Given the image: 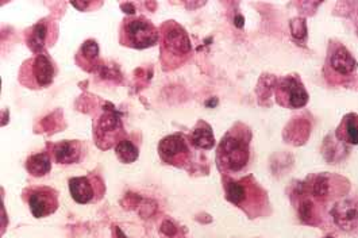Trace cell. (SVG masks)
<instances>
[{
  "label": "cell",
  "mask_w": 358,
  "mask_h": 238,
  "mask_svg": "<svg viewBox=\"0 0 358 238\" xmlns=\"http://www.w3.org/2000/svg\"><path fill=\"white\" fill-rule=\"evenodd\" d=\"M50 159L46 153H37L34 156H31L26 162V168L27 171L33 175V176H43L50 171Z\"/></svg>",
  "instance_id": "cell-14"
},
{
  "label": "cell",
  "mask_w": 358,
  "mask_h": 238,
  "mask_svg": "<svg viewBox=\"0 0 358 238\" xmlns=\"http://www.w3.org/2000/svg\"><path fill=\"white\" fill-rule=\"evenodd\" d=\"M49 30L50 29L46 20H41L40 23L33 27V34L29 42L34 50H40L45 46V43L49 40Z\"/></svg>",
  "instance_id": "cell-15"
},
{
  "label": "cell",
  "mask_w": 358,
  "mask_h": 238,
  "mask_svg": "<svg viewBox=\"0 0 358 238\" xmlns=\"http://www.w3.org/2000/svg\"><path fill=\"white\" fill-rule=\"evenodd\" d=\"M99 55V46L95 41H85L79 52L80 62H92Z\"/></svg>",
  "instance_id": "cell-18"
},
{
  "label": "cell",
  "mask_w": 358,
  "mask_h": 238,
  "mask_svg": "<svg viewBox=\"0 0 358 238\" xmlns=\"http://www.w3.org/2000/svg\"><path fill=\"white\" fill-rule=\"evenodd\" d=\"M338 137L341 141L357 145L358 144V115L349 114L346 115L342 123L339 125Z\"/></svg>",
  "instance_id": "cell-12"
},
{
  "label": "cell",
  "mask_w": 358,
  "mask_h": 238,
  "mask_svg": "<svg viewBox=\"0 0 358 238\" xmlns=\"http://www.w3.org/2000/svg\"><path fill=\"white\" fill-rule=\"evenodd\" d=\"M218 159L219 164L229 171L243 169L249 161V139L238 130L230 132L219 145Z\"/></svg>",
  "instance_id": "cell-1"
},
{
  "label": "cell",
  "mask_w": 358,
  "mask_h": 238,
  "mask_svg": "<svg viewBox=\"0 0 358 238\" xmlns=\"http://www.w3.org/2000/svg\"><path fill=\"white\" fill-rule=\"evenodd\" d=\"M117 156L118 159L123 162V164H130V162H134L136 160L138 159V148L131 142V141H127V139H123L120 141V144L117 145Z\"/></svg>",
  "instance_id": "cell-16"
},
{
  "label": "cell",
  "mask_w": 358,
  "mask_h": 238,
  "mask_svg": "<svg viewBox=\"0 0 358 238\" xmlns=\"http://www.w3.org/2000/svg\"><path fill=\"white\" fill-rule=\"evenodd\" d=\"M162 53L176 59H182L191 50V43L185 30L175 22L162 26Z\"/></svg>",
  "instance_id": "cell-3"
},
{
  "label": "cell",
  "mask_w": 358,
  "mask_h": 238,
  "mask_svg": "<svg viewBox=\"0 0 358 238\" xmlns=\"http://www.w3.org/2000/svg\"><path fill=\"white\" fill-rule=\"evenodd\" d=\"M30 211L36 218H43L57 210V192L52 188H36L29 197Z\"/></svg>",
  "instance_id": "cell-4"
},
{
  "label": "cell",
  "mask_w": 358,
  "mask_h": 238,
  "mask_svg": "<svg viewBox=\"0 0 358 238\" xmlns=\"http://www.w3.org/2000/svg\"><path fill=\"white\" fill-rule=\"evenodd\" d=\"M159 152L161 159L164 161L173 165H179L180 162H184L188 156V146L185 144V139L180 134H173L165 137L159 142Z\"/></svg>",
  "instance_id": "cell-8"
},
{
  "label": "cell",
  "mask_w": 358,
  "mask_h": 238,
  "mask_svg": "<svg viewBox=\"0 0 358 238\" xmlns=\"http://www.w3.org/2000/svg\"><path fill=\"white\" fill-rule=\"evenodd\" d=\"M191 141L199 149H211L215 145V139L211 127L204 123H200L199 126L192 132Z\"/></svg>",
  "instance_id": "cell-13"
},
{
  "label": "cell",
  "mask_w": 358,
  "mask_h": 238,
  "mask_svg": "<svg viewBox=\"0 0 358 238\" xmlns=\"http://www.w3.org/2000/svg\"><path fill=\"white\" fill-rule=\"evenodd\" d=\"M278 98L280 104L291 108H300L308 102V95L303 84L295 78H287L281 81L278 88Z\"/></svg>",
  "instance_id": "cell-5"
},
{
  "label": "cell",
  "mask_w": 358,
  "mask_h": 238,
  "mask_svg": "<svg viewBox=\"0 0 358 238\" xmlns=\"http://www.w3.org/2000/svg\"><path fill=\"white\" fill-rule=\"evenodd\" d=\"M120 40L123 45L136 49H146L159 42V31L150 20L143 17L127 18L122 26Z\"/></svg>",
  "instance_id": "cell-2"
},
{
  "label": "cell",
  "mask_w": 358,
  "mask_h": 238,
  "mask_svg": "<svg viewBox=\"0 0 358 238\" xmlns=\"http://www.w3.org/2000/svg\"><path fill=\"white\" fill-rule=\"evenodd\" d=\"M71 195L75 202L80 204H87L92 202L95 197V188L92 180L88 178H73L69 180Z\"/></svg>",
  "instance_id": "cell-10"
},
{
  "label": "cell",
  "mask_w": 358,
  "mask_h": 238,
  "mask_svg": "<svg viewBox=\"0 0 358 238\" xmlns=\"http://www.w3.org/2000/svg\"><path fill=\"white\" fill-rule=\"evenodd\" d=\"M291 30H292V37H295L296 40L304 38L306 37V22H303V20H292Z\"/></svg>",
  "instance_id": "cell-19"
},
{
  "label": "cell",
  "mask_w": 358,
  "mask_h": 238,
  "mask_svg": "<svg viewBox=\"0 0 358 238\" xmlns=\"http://www.w3.org/2000/svg\"><path fill=\"white\" fill-rule=\"evenodd\" d=\"M326 238H333V237H326Z\"/></svg>",
  "instance_id": "cell-20"
},
{
  "label": "cell",
  "mask_w": 358,
  "mask_h": 238,
  "mask_svg": "<svg viewBox=\"0 0 358 238\" xmlns=\"http://www.w3.org/2000/svg\"><path fill=\"white\" fill-rule=\"evenodd\" d=\"M33 65L29 68V74L36 80L37 87H48L55 79V66L46 56L40 55L31 59Z\"/></svg>",
  "instance_id": "cell-9"
},
{
  "label": "cell",
  "mask_w": 358,
  "mask_h": 238,
  "mask_svg": "<svg viewBox=\"0 0 358 238\" xmlns=\"http://www.w3.org/2000/svg\"><path fill=\"white\" fill-rule=\"evenodd\" d=\"M55 158L60 164H73L80 159L81 145L78 141H62L55 146Z\"/></svg>",
  "instance_id": "cell-11"
},
{
  "label": "cell",
  "mask_w": 358,
  "mask_h": 238,
  "mask_svg": "<svg viewBox=\"0 0 358 238\" xmlns=\"http://www.w3.org/2000/svg\"><path fill=\"white\" fill-rule=\"evenodd\" d=\"M331 216L336 225L342 230H353L358 227L357 199H342L333 207Z\"/></svg>",
  "instance_id": "cell-7"
},
{
  "label": "cell",
  "mask_w": 358,
  "mask_h": 238,
  "mask_svg": "<svg viewBox=\"0 0 358 238\" xmlns=\"http://www.w3.org/2000/svg\"><path fill=\"white\" fill-rule=\"evenodd\" d=\"M226 194H227V199L231 203L238 204V206L243 203L245 199L248 198V191L242 181H229L226 184Z\"/></svg>",
  "instance_id": "cell-17"
},
{
  "label": "cell",
  "mask_w": 358,
  "mask_h": 238,
  "mask_svg": "<svg viewBox=\"0 0 358 238\" xmlns=\"http://www.w3.org/2000/svg\"><path fill=\"white\" fill-rule=\"evenodd\" d=\"M327 64H329V68L336 75H338L339 78L350 76L357 69V61L350 55V52L341 43L331 45Z\"/></svg>",
  "instance_id": "cell-6"
}]
</instances>
